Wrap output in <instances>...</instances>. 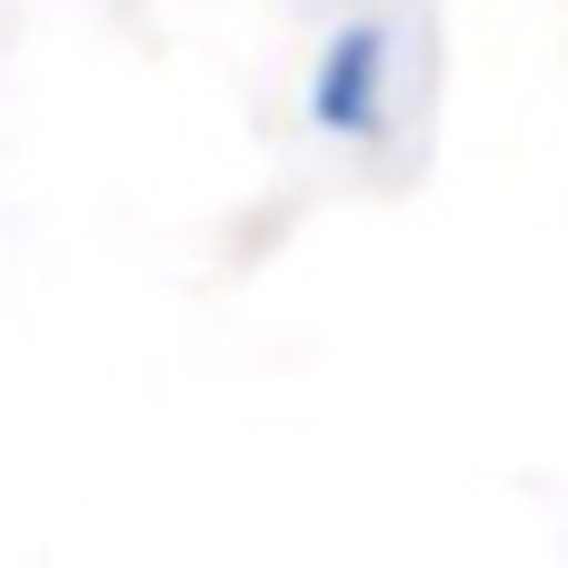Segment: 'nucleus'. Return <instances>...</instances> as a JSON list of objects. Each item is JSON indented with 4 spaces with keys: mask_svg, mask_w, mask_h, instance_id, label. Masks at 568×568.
<instances>
[{
    "mask_svg": "<svg viewBox=\"0 0 568 568\" xmlns=\"http://www.w3.org/2000/svg\"><path fill=\"white\" fill-rule=\"evenodd\" d=\"M379 100H389V40L359 20V30L329 40V60H320V80H310V110H320L339 140H359V130H379Z\"/></svg>",
    "mask_w": 568,
    "mask_h": 568,
    "instance_id": "f257e3e1",
    "label": "nucleus"
}]
</instances>
